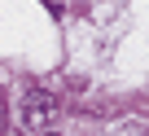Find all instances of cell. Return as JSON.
Wrapping results in <instances>:
<instances>
[{
  "label": "cell",
  "mask_w": 149,
  "mask_h": 136,
  "mask_svg": "<svg viewBox=\"0 0 149 136\" xmlns=\"http://www.w3.org/2000/svg\"><path fill=\"white\" fill-rule=\"evenodd\" d=\"M53 119H57V101H53V92H26V97H22L18 127H22L26 136L48 132V127H53Z\"/></svg>",
  "instance_id": "1"
},
{
  "label": "cell",
  "mask_w": 149,
  "mask_h": 136,
  "mask_svg": "<svg viewBox=\"0 0 149 136\" xmlns=\"http://www.w3.org/2000/svg\"><path fill=\"white\" fill-rule=\"evenodd\" d=\"M40 136H57V132H40Z\"/></svg>",
  "instance_id": "2"
}]
</instances>
